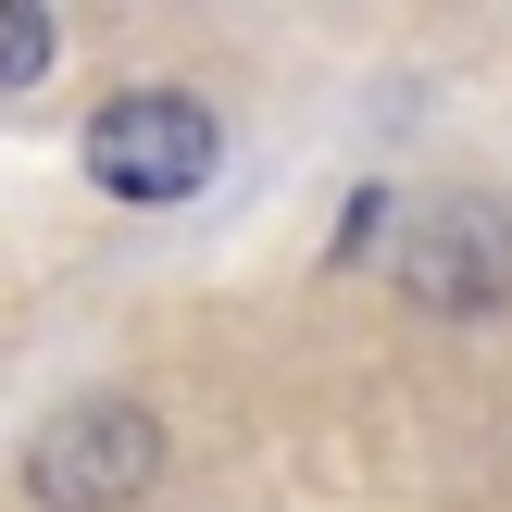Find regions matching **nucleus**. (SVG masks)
Listing matches in <instances>:
<instances>
[{
	"instance_id": "f257e3e1",
	"label": "nucleus",
	"mask_w": 512,
	"mask_h": 512,
	"mask_svg": "<svg viewBox=\"0 0 512 512\" xmlns=\"http://www.w3.org/2000/svg\"><path fill=\"white\" fill-rule=\"evenodd\" d=\"M213 163H225V125H213V100H188V88H113L88 113V188L125 200V213L200 200Z\"/></svg>"
},
{
	"instance_id": "f03ea898",
	"label": "nucleus",
	"mask_w": 512,
	"mask_h": 512,
	"mask_svg": "<svg viewBox=\"0 0 512 512\" xmlns=\"http://www.w3.org/2000/svg\"><path fill=\"white\" fill-rule=\"evenodd\" d=\"M150 488H163V413H138V400H63L25 438V500L50 512H125Z\"/></svg>"
},
{
	"instance_id": "7ed1b4c3",
	"label": "nucleus",
	"mask_w": 512,
	"mask_h": 512,
	"mask_svg": "<svg viewBox=\"0 0 512 512\" xmlns=\"http://www.w3.org/2000/svg\"><path fill=\"white\" fill-rule=\"evenodd\" d=\"M400 300L425 313H500L512 300V213L500 200H438L400 238Z\"/></svg>"
},
{
	"instance_id": "20e7f679",
	"label": "nucleus",
	"mask_w": 512,
	"mask_h": 512,
	"mask_svg": "<svg viewBox=\"0 0 512 512\" xmlns=\"http://www.w3.org/2000/svg\"><path fill=\"white\" fill-rule=\"evenodd\" d=\"M38 75H50V13L0 0V88H38Z\"/></svg>"
}]
</instances>
